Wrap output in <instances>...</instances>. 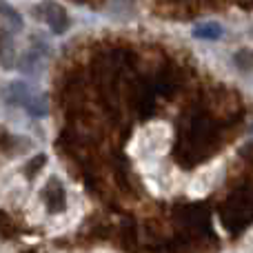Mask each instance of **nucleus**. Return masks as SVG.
Masks as SVG:
<instances>
[{"instance_id": "7ed1b4c3", "label": "nucleus", "mask_w": 253, "mask_h": 253, "mask_svg": "<svg viewBox=\"0 0 253 253\" xmlns=\"http://www.w3.org/2000/svg\"><path fill=\"white\" fill-rule=\"evenodd\" d=\"M222 29L218 25H205V27H198L196 29V36L198 38H207V40H213V38H220Z\"/></svg>"}, {"instance_id": "f257e3e1", "label": "nucleus", "mask_w": 253, "mask_h": 253, "mask_svg": "<svg viewBox=\"0 0 253 253\" xmlns=\"http://www.w3.org/2000/svg\"><path fill=\"white\" fill-rule=\"evenodd\" d=\"M36 13H38L40 20H44L49 27H51L53 34H65V31L69 29V16H67L65 9H62L58 2H53V0L40 2L38 9H36Z\"/></svg>"}, {"instance_id": "f03ea898", "label": "nucleus", "mask_w": 253, "mask_h": 253, "mask_svg": "<svg viewBox=\"0 0 253 253\" xmlns=\"http://www.w3.org/2000/svg\"><path fill=\"white\" fill-rule=\"evenodd\" d=\"M0 16L7 18V20L13 25V29H20V27H22V18H20V13H18L9 2H4V0H0Z\"/></svg>"}]
</instances>
